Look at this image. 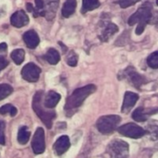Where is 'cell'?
<instances>
[{
	"instance_id": "cell-12",
	"label": "cell",
	"mask_w": 158,
	"mask_h": 158,
	"mask_svg": "<svg viewBox=\"0 0 158 158\" xmlns=\"http://www.w3.org/2000/svg\"><path fill=\"white\" fill-rule=\"evenodd\" d=\"M43 2L44 9V18L48 20H52L56 17L59 0H43Z\"/></svg>"
},
{
	"instance_id": "cell-9",
	"label": "cell",
	"mask_w": 158,
	"mask_h": 158,
	"mask_svg": "<svg viewBox=\"0 0 158 158\" xmlns=\"http://www.w3.org/2000/svg\"><path fill=\"white\" fill-rule=\"evenodd\" d=\"M30 21V19L24 10H18L12 14L10 18V23L16 28H21L26 26Z\"/></svg>"
},
{
	"instance_id": "cell-14",
	"label": "cell",
	"mask_w": 158,
	"mask_h": 158,
	"mask_svg": "<svg viewBox=\"0 0 158 158\" xmlns=\"http://www.w3.org/2000/svg\"><path fill=\"white\" fill-rule=\"evenodd\" d=\"M23 41L27 45V47L31 49L36 48L40 44V38L37 32L33 30H30L23 34Z\"/></svg>"
},
{
	"instance_id": "cell-10",
	"label": "cell",
	"mask_w": 158,
	"mask_h": 158,
	"mask_svg": "<svg viewBox=\"0 0 158 158\" xmlns=\"http://www.w3.org/2000/svg\"><path fill=\"white\" fill-rule=\"evenodd\" d=\"M138 100H139V95L137 94L132 93V92H126L124 95L123 105L121 107V112L125 114L129 113L132 109V107L135 106Z\"/></svg>"
},
{
	"instance_id": "cell-16",
	"label": "cell",
	"mask_w": 158,
	"mask_h": 158,
	"mask_svg": "<svg viewBox=\"0 0 158 158\" xmlns=\"http://www.w3.org/2000/svg\"><path fill=\"white\" fill-rule=\"evenodd\" d=\"M77 0H66L62 6L61 14L64 18H69L76 10Z\"/></svg>"
},
{
	"instance_id": "cell-17",
	"label": "cell",
	"mask_w": 158,
	"mask_h": 158,
	"mask_svg": "<svg viewBox=\"0 0 158 158\" xmlns=\"http://www.w3.org/2000/svg\"><path fill=\"white\" fill-rule=\"evenodd\" d=\"M150 115H152L150 111H146V109L143 106H139L133 111L132 118L137 122H143L147 120Z\"/></svg>"
},
{
	"instance_id": "cell-25",
	"label": "cell",
	"mask_w": 158,
	"mask_h": 158,
	"mask_svg": "<svg viewBox=\"0 0 158 158\" xmlns=\"http://www.w3.org/2000/svg\"><path fill=\"white\" fill-rule=\"evenodd\" d=\"M147 64L150 68L156 69H158V52L156 51L152 53L147 58Z\"/></svg>"
},
{
	"instance_id": "cell-2",
	"label": "cell",
	"mask_w": 158,
	"mask_h": 158,
	"mask_svg": "<svg viewBox=\"0 0 158 158\" xmlns=\"http://www.w3.org/2000/svg\"><path fill=\"white\" fill-rule=\"evenodd\" d=\"M96 91V86L94 84H88L84 87L76 89L67 99L65 105V110L69 113L79 108L85 99Z\"/></svg>"
},
{
	"instance_id": "cell-8",
	"label": "cell",
	"mask_w": 158,
	"mask_h": 158,
	"mask_svg": "<svg viewBox=\"0 0 158 158\" xmlns=\"http://www.w3.org/2000/svg\"><path fill=\"white\" fill-rule=\"evenodd\" d=\"M31 148L35 155H41L45 150L44 131L42 128H37L31 141Z\"/></svg>"
},
{
	"instance_id": "cell-3",
	"label": "cell",
	"mask_w": 158,
	"mask_h": 158,
	"mask_svg": "<svg viewBox=\"0 0 158 158\" xmlns=\"http://www.w3.org/2000/svg\"><path fill=\"white\" fill-rule=\"evenodd\" d=\"M44 92L43 91H38L32 99V109L36 113L39 118L43 121V123L47 127V129H51L53 125V120L56 118V112L55 111H48L44 108Z\"/></svg>"
},
{
	"instance_id": "cell-23",
	"label": "cell",
	"mask_w": 158,
	"mask_h": 158,
	"mask_svg": "<svg viewBox=\"0 0 158 158\" xmlns=\"http://www.w3.org/2000/svg\"><path fill=\"white\" fill-rule=\"evenodd\" d=\"M18 110L17 108L10 105V104H6V105H4L3 106L0 107V114L1 115H6V114H8L10 115L11 117H15L16 114H17Z\"/></svg>"
},
{
	"instance_id": "cell-18",
	"label": "cell",
	"mask_w": 158,
	"mask_h": 158,
	"mask_svg": "<svg viewBox=\"0 0 158 158\" xmlns=\"http://www.w3.org/2000/svg\"><path fill=\"white\" fill-rule=\"evenodd\" d=\"M100 6H101V3L99 0H82V6H81V12L82 14H85L88 11L98 8Z\"/></svg>"
},
{
	"instance_id": "cell-22",
	"label": "cell",
	"mask_w": 158,
	"mask_h": 158,
	"mask_svg": "<svg viewBox=\"0 0 158 158\" xmlns=\"http://www.w3.org/2000/svg\"><path fill=\"white\" fill-rule=\"evenodd\" d=\"M11 59L14 61L16 65H20L25 58V51L23 49H15L10 54Z\"/></svg>"
},
{
	"instance_id": "cell-6",
	"label": "cell",
	"mask_w": 158,
	"mask_h": 158,
	"mask_svg": "<svg viewBox=\"0 0 158 158\" xmlns=\"http://www.w3.org/2000/svg\"><path fill=\"white\" fill-rule=\"evenodd\" d=\"M118 131L122 136L131 138V139H140L143 136H144V134L146 133L143 128L138 126L135 123H128V124L122 125L121 127L118 129Z\"/></svg>"
},
{
	"instance_id": "cell-27",
	"label": "cell",
	"mask_w": 158,
	"mask_h": 158,
	"mask_svg": "<svg viewBox=\"0 0 158 158\" xmlns=\"http://www.w3.org/2000/svg\"><path fill=\"white\" fill-rule=\"evenodd\" d=\"M139 1H141V0H119L118 4L122 8H127L129 6H131L135 5Z\"/></svg>"
},
{
	"instance_id": "cell-29",
	"label": "cell",
	"mask_w": 158,
	"mask_h": 158,
	"mask_svg": "<svg viewBox=\"0 0 158 158\" xmlns=\"http://www.w3.org/2000/svg\"><path fill=\"white\" fill-rule=\"evenodd\" d=\"M8 66V60L6 58V55L0 54V71Z\"/></svg>"
},
{
	"instance_id": "cell-26",
	"label": "cell",
	"mask_w": 158,
	"mask_h": 158,
	"mask_svg": "<svg viewBox=\"0 0 158 158\" xmlns=\"http://www.w3.org/2000/svg\"><path fill=\"white\" fill-rule=\"evenodd\" d=\"M67 64L70 67H76L78 64V55L74 51H69V55L67 56L66 58Z\"/></svg>"
},
{
	"instance_id": "cell-21",
	"label": "cell",
	"mask_w": 158,
	"mask_h": 158,
	"mask_svg": "<svg viewBox=\"0 0 158 158\" xmlns=\"http://www.w3.org/2000/svg\"><path fill=\"white\" fill-rule=\"evenodd\" d=\"M30 136H31V132L29 131L28 128L23 126L19 130L17 139L20 144H26L28 143V141L30 140Z\"/></svg>"
},
{
	"instance_id": "cell-15",
	"label": "cell",
	"mask_w": 158,
	"mask_h": 158,
	"mask_svg": "<svg viewBox=\"0 0 158 158\" xmlns=\"http://www.w3.org/2000/svg\"><path fill=\"white\" fill-rule=\"evenodd\" d=\"M60 98H61L60 94H57L56 92H55V91L48 92V94L45 95V98H44V107L49 108V109L56 107V106L60 101Z\"/></svg>"
},
{
	"instance_id": "cell-7",
	"label": "cell",
	"mask_w": 158,
	"mask_h": 158,
	"mask_svg": "<svg viewBox=\"0 0 158 158\" xmlns=\"http://www.w3.org/2000/svg\"><path fill=\"white\" fill-rule=\"evenodd\" d=\"M41 69L34 63H28L21 69L22 78L29 82H36L41 74Z\"/></svg>"
},
{
	"instance_id": "cell-19",
	"label": "cell",
	"mask_w": 158,
	"mask_h": 158,
	"mask_svg": "<svg viewBox=\"0 0 158 158\" xmlns=\"http://www.w3.org/2000/svg\"><path fill=\"white\" fill-rule=\"evenodd\" d=\"M45 60L51 65H56L60 60V55L55 48H50L44 55Z\"/></svg>"
},
{
	"instance_id": "cell-24",
	"label": "cell",
	"mask_w": 158,
	"mask_h": 158,
	"mask_svg": "<svg viewBox=\"0 0 158 158\" xmlns=\"http://www.w3.org/2000/svg\"><path fill=\"white\" fill-rule=\"evenodd\" d=\"M13 92V88L6 83H0V101L10 95Z\"/></svg>"
},
{
	"instance_id": "cell-28",
	"label": "cell",
	"mask_w": 158,
	"mask_h": 158,
	"mask_svg": "<svg viewBox=\"0 0 158 158\" xmlns=\"http://www.w3.org/2000/svg\"><path fill=\"white\" fill-rule=\"evenodd\" d=\"M5 129H6V123L4 121L0 120V144H2V145H5L6 144Z\"/></svg>"
},
{
	"instance_id": "cell-20",
	"label": "cell",
	"mask_w": 158,
	"mask_h": 158,
	"mask_svg": "<svg viewBox=\"0 0 158 158\" xmlns=\"http://www.w3.org/2000/svg\"><path fill=\"white\" fill-rule=\"evenodd\" d=\"M118 31V27L116 24H114V23H109V24L106 26V28L103 31V32H102V34H101L100 37H101L102 41H104V42L108 41V39H109L113 34H115Z\"/></svg>"
},
{
	"instance_id": "cell-5",
	"label": "cell",
	"mask_w": 158,
	"mask_h": 158,
	"mask_svg": "<svg viewBox=\"0 0 158 158\" xmlns=\"http://www.w3.org/2000/svg\"><path fill=\"white\" fill-rule=\"evenodd\" d=\"M106 152L111 158H129L130 147L126 142L115 140L109 143Z\"/></svg>"
},
{
	"instance_id": "cell-11",
	"label": "cell",
	"mask_w": 158,
	"mask_h": 158,
	"mask_svg": "<svg viewBox=\"0 0 158 158\" xmlns=\"http://www.w3.org/2000/svg\"><path fill=\"white\" fill-rule=\"evenodd\" d=\"M69 147H70L69 138L67 135H63L56 141L53 149L56 156H62L69 149Z\"/></svg>"
},
{
	"instance_id": "cell-4",
	"label": "cell",
	"mask_w": 158,
	"mask_h": 158,
	"mask_svg": "<svg viewBox=\"0 0 158 158\" xmlns=\"http://www.w3.org/2000/svg\"><path fill=\"white\" fill-rule=\"evenodd\" d=\"M120 121H121V118L118 115L103 116L98 118L96 122V127L101 133L108 134L117 129Z\"/></svg>"
},
{
	"instance_id": "cell-13",
	"label": "cell",
	"mask_w": 158,
	"mask_h": 158,
	"mask_svg": "<svg viewBox=\"0 0 158 158\" xmlns=\"http://www.w3.org/2000/svg\"><path fill=\"white\" fill-rule=\"evenodd\" d=\"M125 73H126V76L130 79V81L133 84V86L136 88H140L142 85H143L146 82L145 78L140 75L132 67H129L125 70Z\"/></svg>"
},
{
	"instance_id": "cell-30",
	"label": "cell",
	"mask_w": 158,
	"mask_h": 158,
	"mask_svg": "<svg viewBox=\"0 0 158 158\" xmlns=\"http://www.w3.org/2000/svg\"><path fill=\"white\" fill-rule=\"evenodd\" d=\"M6 50H7V45H6V43H1V44H0V54L6 55Z\"/></svg>"
},
{
	"instance_id": "cell-1",
	"label": "cell",
	"mask_w": 158,
	"mask_h": 158,
	"mask_svg": "<svg viewBox=\"0 0 158 158\" xmlns=\"http://www.w3.org/2000/svg\"><path fill=\"white\" fill-rule=\"evenodd\" d=\"M152 12H153L152 4L149 2H146L143 6H141L138 8V10L134 14H132L128 19V24L130 26H133L136 23L138 24L136 31H135V33L137 35H141L143 32L146 25L151 20L152 15H153Z\"/></svg>"
}]
</instances>
